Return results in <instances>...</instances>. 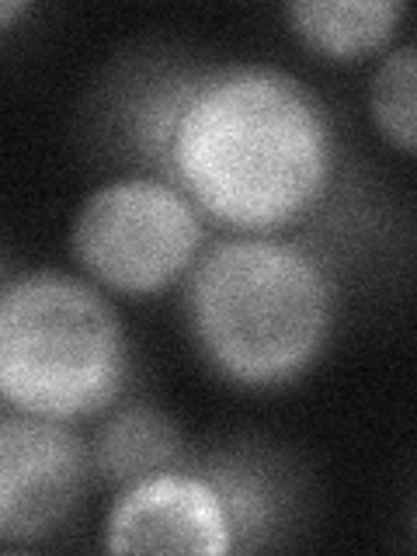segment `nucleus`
<instances>
[{
	"instance_id": "obj_1",
	"label": "nucleus",
	"mask_w": 417,
	"mask_h": 556,
	"mask_svg": "<svg viewBox=\"0 0 417 556\" xmlns=\"http://www.w3.org/2000/svg\"><path fill=\"white\" fill-rule=\"evenodd\" d=\"M161 156L202 216L275 237L324 199L334 132L303 80L268 63H230L178 87Z\"/></svg>"
},
{
	"instance_id": "obj_2",
	"label": "nucleus",
	"mask_w": 417,
	"mask_h": 556,
	"mask_svg": "<svg viewBox=\"0 0 417 556\" xmlns=\"http://www.w3.org/2000/svg\"><path fill=\"white\" fill-rule=\"evenodd\" d=\"M334 320V282L306 248L233 233L188 275V324L202 358L237 387H282L320 358Z\"/></svg>"
},
{
	"instance_id": "obj_3",
	"label": "nucleus",
	"mask_w": 417,
	"mask_h": 556,
	"mask_svg": "<svg viewBox=\"0 0 417 556\" xmlns=\"http://www.w3.org/2000/svg\"><path fill=\"white\" fill-rule=\"evenodd\" d=\"M126 379V327L91 282L42 268L0 289V400L8 407L70 425L112 407Z\"/></svg>"
},
{
	"instance_id": "obj_4",
	"label": "nucleus",
	"mask_w": 417,
	"mask_h": 556,
	"mask_svg": "<svg viewBox=\"0 0 417 556\" xmlns=\"http://www.w3.org/2000/svg\"><path fill=\"white\" fill-rule=\"evenodd\" d=\"M70 243L80 268L101 286L150 295L174 286L199 261L205 216L174 181L132 174L87 195Z\"/></svg>"
},
{
	"instance_id": "obj_5",
	"label": "nucleus",
	"mask_w": 417,
	"mask_h": 556,
	"mask_svg": "<svg viewBox=\"0 0 417 556\" xmlns=\"http://www.w3.org/2000/svg\"><path fill=\"white\" fill-rule=\"evenodd\" d=\"M91 452L66 421L0 417V546H31L77 515Z\"/></svg>"
},
{
	"instance_id": "obj_6",
	"label": "nucleus",
	"mask_w": 417,
	"mask_h": 556,
	"mask_svg": "<svg viewBox=\"0 0 417 556\" xmlns=\"http://www.w3.org/2000/svg\"><path fill=\"white\" fill-rule=\"evenodd\" d=\"M109 553H233L237 539L208 477L161 469L122 486L104 521Z\"/></svg>"
},
{
	"instance_id": "obj_7",
	"label": "nucleus",
	"mask_w": 417,
	"mask_h": 556,
	"mask_svg": "<svg viewBox=\"0 0 417 556\" xmlns=\"http://www.w3.org/2000/svg\"><path fill=\"white\" fill-rule=\"evenodd\" d=\"M87 452H91V473L101 483L129 486L178 466L185 442L174 417L150 404H129L101 425Z\"/></svg>"
},
{
	"instance_id": "obj_8",
	"label": "nucleus",
	"mask_w": 417,
	"mask_h": 556,
	"mask_svg": "<svg viewBox=\"0 0 417 556\" xmlns=\"http://www.w3.org/2000/svg\"><path fill=\"white\" fill-rule=\"evenodd\" d=\"M407 14L400 0H295L286 17L300 39L330 60H358L382 49Z\"/></svg>"
},
{
	"instance_id": "obj_9",
	"label": "nucleus",
	"mask_w": 417,
	"mask_h": 556,
	"mask_svg": "<svg viewBox=\"0 0 417 556\" xmlns=\"http://www.w3.org/2000/svg\"><path fill=\"white\" fill-rule=\"evenodd\" d=\"M414 87L417 56L414 46L404 42L382 56L369 87V109L379 132L404 153H414Z\"/></svg>"
},
{
	"instance_id": "obj_10",
	"label": "nucleus",
	"mask_w": 417,
	"mask_h": 556,
	"mask_svg": "<svg viewBox=\"0 0 417 556\" xmlns=\"http://www.w3.org/2000/svg\"><path fill=\"white\" fill-rule=\"evenodd\" d=\"M28 11L25 0H0V28H8L11 22H17Z\"/></svg>"
}]
</instances>
